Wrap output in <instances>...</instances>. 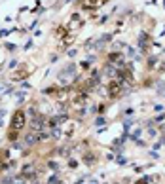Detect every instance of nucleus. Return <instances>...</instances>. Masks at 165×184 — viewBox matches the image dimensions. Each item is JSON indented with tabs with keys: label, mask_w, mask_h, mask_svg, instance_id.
I'll use <instances>...</instances> for the list:
<instances>
[{
	"label": "nucleus",
	"mask_w": 165,
	"mask_h": 184,
	"mask_svg": "<svg viewBox=\"0 0 165 184\" xmlns=\"http://www.w3.org/2000/svg\"><path fill=\"white\" fill-rule=\"evenodd\" d=\"M25 123H27V114L23 112V110H15L13 112V118H12V129L19 131V129L25 127Z\"/></svg>",
	"instance_id": "f257e3e1"
},
{
	"label": "nucleus",
	"mask_w": 165,
	"mask_h": 184,
	"mask_svg": "<svg viewBox=\"0 0 165 184\" xmlns=\"http://www.w3.org/2000/svg\"><path fill=\"white\" fill-rule=\"evenodd\" d=\"M82 27H84V19L78 13H72L70 15V21H68V29L70 31H80Z\"/></svg>",
	"instance_id": "f03ea898"
},
{
	"label": "nucleus",
	"mask_w": 165,
	"mask_h": 184,
	"mask_svg": "<svg viewBox=\"0 0 165 184\" xmlns=\"http://www.w3.org/2000/svg\"><path fill=\"white\" fill-rule=\"evenodd\" d=\"M106 91H108V95H110V97H118V95H120V91H122V84L118 82V80H114V82L108 84Z\"/></svg>",
	"instance_id": "7ed1b4c3"
},
{
	"label": "nucleus",
	"mask_w": 165,
	"mask_h": 184,
	"mask_svg": "<svg viewBox=\"0 0 165 184\" xmlns=\"http://www.w3.org/2000/svg\"><path fill=\"white\" fill-rule=\"evenodd\" d=\"M108 61H110L112 65H118V66L124 65V57H122V53H118V51L110 53V55H108Z\"/></svg>",
	"instance_id": "20e7f679"
},
{
	"label": "nucleus",
	"mask_w": 165,
	"mask_h": 184,
	"mask_svg": "<svg viewBox=\"0 0 165 184\" xmlns=\"http://www.w3.org/2000/svg\"><path fill=\"white\" fill-rule=\"evenodd\" d=\"M21 175L25 177V178H27V177H29V178L34 177V167H32V165H25V167H23V171H21Z\"/></svg>",
	"instance_id": "39448f33"
},
{
	"label": "nucleus",
	"mask_w": 165,
	"mask_h": 184,
	"mask_svg": "<svg viewBox=\"0 0 165 184\" xmlns=\"http://www.w3.org/2000/svg\"><path fill=\"white\" fill-rule=\"evenodd\" d=\"M138 42H140V50L146 51V50H148V36H146V34H140Z\"/></svg>",
	"instance_id": "423d86ee"
},
{
	"label": "nucleus",
	"mask_w": 165,
	"mask_h": 184,
	"mask_svg": "<svg viewBox=\"0 0 165 184\" xmlns=\"http://www.w3.org/2000/svg\"><path fill=\"white\" fill-rule=\"evenodd\" d=\"M27 74H29V68H21V70H17V72L13 74V80H23Z\"/></svg>",
	"instance_id": "0eeeda50"
},
{
	"label": "nucleus",
	"mask_w": 165,
	"mask_h": 184,
	"mask_svg": "<svg viewBox=\"0 0 165 184\" xmlns=\"http://www.w3.org/2000/svg\"><path fill=\"white\" fill-rule=\"evenodd\" d=\"M84 162H85L87 165H91V163H95V162H97V157L93 156V154H89V152H87V154L84 156Z\"/></svg>",
	"instance_id": "6e6552de"
},
{
	"label": "nucleus",
	"mask_w": 165,
	"mask_h": 184,
	"mask_svg": "<svg viewBox=\"0 0 165 184\" xmlns=\"http://www.w3.org/2000/svg\"><path fill=\"white\" fill-rule=\"evenodd\" d=\"M55 36L65 38V36H66V29H65V27H57V29H55Z\"/></svg>",
	"instance_id": "1a4fd4ad"
},
{
	"label": "nucleus",
	"mask_w": 165,
	"mask_h": 184,
	"mask_svg": "<svg viewBox=\"0 0 165 184\" xmlns=\"http://www.w3.org/2000/svg\"><path fill=\"white\" fill-rule=\"evenodd\" d=\"M156 63H158V59H156V57H150V59H148V63H146V65H148L150 70H154V68H156Z\"/></svg>",
	"instance_id": "9d476101"
},
{
	"label": "nucleus",
	"mask_w": 165,
	"mask_h": 184,
	"mask_svg": "<svg viewBox=\"0 0 165 184\" xmlns=\"http://www.w3.org/2000/svg\"><path fill=\"white\" fill-rule=\"evenodd\" d=\"M8 139H10L12 143L17 139V131H15V129H10V133H8Z\"/></svg>",
	"instance_id": "9b49d317"
},
{
	"label": "nucleus",
	"mask_w": 165,
	"mask_h": 184,
	"mask_svg": "<svg viewBox=\"0 0 165 184\" xmlns=\"http://www.w3.org/2000/svg\"><path fill=\"white\" fill-rule=\"evenodd\" d=\"M8 150H2V152H0V159H2V162H4V159H8Z\"/></svg>",
	"instance_id": "f8f14e48"
},
{
	"label": "nucleus",
	"mask_w": 165,
	"mask_h": 184,
	"mask_svg": "<svg viewBox=\"0 0 165 184\" xmlns=\"http://www.w3.org/2000/svg\"><path fill=\"white\" fill-rule=\"evenodd\" d=\"M150 182V177H144V178H140L138 182H135V184H148Z\"/></svg>",
	"instance_id": "ddd939ff"
},
{
	"label": "nucleus",
	"mask_w": 165,
	"mask_h": 184,
	"mask_svg": "<svg viewBox=\"0 0 165 184\" xmlns=\"http://www.w3.org/2000/svg\"><path fill=\"white\" fill-rule=\"evenodd\" d=\"M68 165H70V167H72V169H76V165H78V162H76V159H70V162H68Z\"/></svg>",
	"instance_id": "4468645a"
},
{
	"label": "nucleus",
	"mask_w": 165,
	"mask_h": 184,
	"mask_svg": "<svg viewBox=\"0 0 165 184\" xmlns=\"http://www.w3.org/2000/svg\"><path fill=\"white\" fill-rule=\"evenodd\" d=\"M6 167H8V163H4V162H0V173H2V171H6Z\"/></svg>",
	"instance_id": "2eb2a0df"
},
{
	"label": "nucleus",
	"mask_w": 165,
	"mask_h": 184,
	"mask_svg": "<svg viewBox=\"0 0 165 184\" xmlns=\"http://www.w3.org/2000/svg\"><path fill=\"white\" fill-rule=\"evenodd\" d=\"M50 167H51V169H57V167H59V165H57V163H55V162H50Z\"/></svg>",
	"instance_id": "dca6fc26"
},
{
	"label": "nucleus",
	"mask_w": 165,
	"mask_h": 184,
	"mask_svg": "<svg viewBox=\"0 0 165 184\" xmlns=\"http://www.w3.org/2000/svg\"><path fill=\"white\" fill-rule=\"evenodd\" d=\"M55 184H63V182H61V180H57V182H55Z\"/></svg>",
	"instance_id": "f3484780"
}]
</instances>
